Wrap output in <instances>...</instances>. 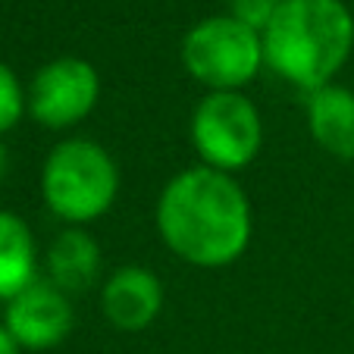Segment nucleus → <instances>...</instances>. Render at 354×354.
<instances>
[{"label": "nucleus", "instance_id": "13", "mask_svg": "<svg viewBox=\"0 0 354 354\" xmlns=\"http://www.w3.org/2000/svg\"><path fill=\"white\" fill-rule=\"evenodd\" d=\"M282 0H232V7H229V16L239 19L241 26L254 28V32L263 35V28L270 26V19L276 16Z\"/></svg>", "mask_w": 354, "mask_h": 354}, {"label": "nucleus", "instance_id": "6", "mask_svg": "<svg viewBox=\"0 0 354 354\" xmlns=\"http://www.w3.org/2000/svg\"><path fill=\"white\" fill-rule=\"evenodd\" d=\"M100 100V73L85 57H57L32 75L26 88V110L50 132L79 126Z\"/></svg>", "mask_w": 354, "mask_h": 354}, {"label": "nucleus", "instance_id": "10", "mask_svg": "<svg viewBox=\"0 0 354 354\" xmlns=\"http://www.w3.org/2000/svg\"><path fill=\"white\" fill-rule=\"evenodd\" d=\"M100 245L85 226H66L47 248V279L66 295L88 292L100 279Z\"/></svg>", "mask_w": 354, "mask_h": 354}, {"label": "nucleus", "instance_id": "15", "mask_svg": "<svg viewBox=\"0 0 354 354\" xmlns=\"http://www.w3.org/2000/svg\"><path fill=\"white\" fill-rule=\"evenodd\" d=\"M7 173H10V154H7V147L0 145V182L7 179Z\"/></svg>", "mask_w": 354, "mask_h": 354}, {"label": "nucleus", "instance_id": "14", "mask_svg": "<svg viewBox=\"0 0 354 354\" xmlns=\"http://www.w3.org/2000/svg\"><path fill=\"white\" fill-rule=\"evenodd\" d=\"M0 354H22V345L7 326H0Z\"/></svg>", "mask_w": 354, "mask_h": 354}, {"label": "nucleus", "instance_id": "3", "mask_svg": "<svg viewBox=\"0 0 354 354\" xmlns=\"http://www.w3.org/2000/svg\"><path fill=\"white\" fill-rule=\"evenodd\" d=\"M120 167L104 145L91 138H66L41 167V198L66 226H88L116 204Z\"/></svg>", "mask_w": 354, "mask_h": 354}, {"label": "nucleus", "instance_id": "1", "mask_svg": "<svg viewBox=\"0 0 354 354\" xmlns=\"http://www.w3.org/2000/svg\"><path fill=\"white\" fill-rule=\"evenodd\" d=\"M160 241L198 270L232 267L251 245L254 214L235 176L204 163L176 173L154 207Z\"/></svg>", "mask_w": 354, "mask_h": 354}, {"label": "nucleus", "instance_id": "2", "mask_svg": "<svg viewBox=\"0 0 354 354\" xmlns=\"http://www.w3.org/2000/svg\"><path fill=\"white\" fill-rule=\"evenodd\" d=\"M261 38L270 73L310 94L351 60L354 16L345 0H282Z\"/></svg>", "mask_w": 354, "mask_h": 354}, {"label": "nucleus", "instance_id": "8", "mask_svg": "<svg viewBox=\"0 0 354 354\" xmlns=\"http://www.w3.org/2000/svg\"><path fill=\"white\" fill-rule=\"evenodd\" d=\"M163 310V282L141 263L116 267L100 286V314L116 333H145Z\"/></svg>", "mask_w": 354, "mask_h": 354}, {"label": "nucleus", "instance_id": "9", "mask_svg": "<svg viewBox=\"0 0 354 354\" xmlns=\"http://www.w3.org/2000/svg\"><path fill=\"white\" fill-rule=\"evenodd\" d=\"M310 138L335 160H354V91L345 85H323L304 100Z\"/></svg>", "mask_w": 354, "mask_h": 354}, {"label": "nucleus", "instance_id": "7", "mask_svg": "<svg viewBox=\"0 0 354 354\" xmlns=\"http://www.w3.org/2000/svg\"><path fill=\"white\" fill-rule=\"evenodd\" d=\"M3 326L16 335L26 351H47L69 339L75 329L73 301L50 279H35L16 298L7 301Z\"/></svg>", "mask_w": 354, "mask_h": 354}, {"label": "nucleus", "instance_id": "12", "mask_svg": "<svg viewBox=\"0 0 354 354\" xmlns=\"http://www.w3.org/2000/svg\"><path fill=\"white\" fill-rule=\"evenodd\" d=\"M26 113V88H22L19 75L7 63H0V135H7L10 129L19 126Z\"/></svg>", "mask_w": 354, "mask_h": 354}, {"label": "nucleus", "instance_id": "5", "mask_svg": "<svg viewBox=\"0 0 354 354\" xmlns=\"http://www.w3.org/2000/svg\"><path fill=\"white\" fill-rule=\"evenodd\" d=\"M198 160L220 173H239L263 147V120L245 91H207L188 122Z\"/></svg>", "mask_w": 354, "mask_h": 354}, {"label": "nucleus", "instance_id": "11", "mask_svg": "<svg viewBox=\"0 0 354 354\" xmlns=\"http://www.w3.org/2000/svg\"><path fill=\"white\" fill-rule=\"evenodd\" d=\"M38 273V248L26 220L0 210V301H10L28 288Z\"/></svg>", "mask_w": 354, "mask_h": 354}, {"label": "nucleus", "instance_id": "4", "mask_svg": "<svg viewBox=\"0 0 354 354\" xmlns=\"http://www.w3.org/2000/svg\"><path fill=\"white\" fill-rule=\"evenodd\" d=\"M185 73L207 91H245L263 63L261 32L241 26L229 13L194 22L179 44Z\"/></svg>", "mask_w": 354, "mask_h": 354}]
</instances>
